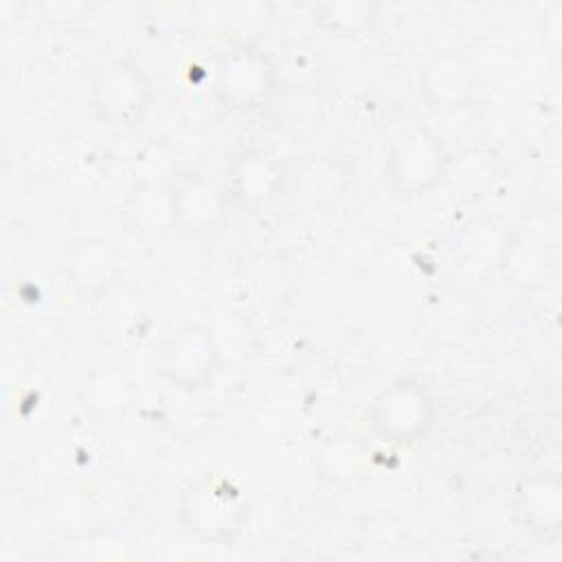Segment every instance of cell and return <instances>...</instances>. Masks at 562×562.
Here are the masks:
<instances>
[{"label":"cell","instance_id":"1","mask_svg":"<svg viewBox=\"0 0 562 562\" xmlns=\"http://www.w3.org/2000/svg\"><path fill=\"white\" fill-rule=\"evenodd\" d=\"M180 518L191 536L224 542L241 529L246 503L241 492L231 481L220 476H202L184 492Z\"/></svg>","mask_w":562,"mask_h":562},{"label":"cell","instance_id":"2","mask_svg":"<svg viewBox=\"0 0 562 562\" xmlns=\"http://www.w3.org/2000/svg\"><path fill=\"white\" fill-rule=\"evenodd\" d=\"M151 97L149 81L136 64L127 59L103 61L90 81V99L99 119L112 125H132L143 116Z\"/></svg>","mask_w":562,"mask_h":562},{"label":"cell","instance_id":"3","mask_svg":"<svg viewBox=\"0 0 562 562\" xmlns=\"http://www.w3.org/2000/svg\"><path fill=\"white\" fill-rule=\"evenodd\" d=\"M371 424L389 441L411 443L432 428L435 402L430 393L413 380L393 382L371 404Z\"/></svg>","mask_w":562,"mask_h":562},{"label":"cell","instance_id":"4","mask_svg":"<svg viewBox=\"0 0 562 562\" xmlns=\"http://www.w3.org/2000/svg\"><path fill=\"white\" fill-rule=\"evenodd\" d=\"M217 369V342L209 327L191 323L176 329L160 347L156 371L178 389H202Z\"/></svg>","mask_w":562,"mask_h":562},{"label":"cell","instance_id":"5","mask_svg":"<svg viewBox=\"0 0 562 562\" xmlns=\"http://www.w3.org/2000/svg\"><path fill=\"white\" fill-rule=\"evenodd\" d=\"M446 156L439 140L426 130H413L389 154V176L400 191L419 193L430 189L443 173Z\"/></svg>","mask_w":562,"mask_h":562},{"label":"cell","instance_id":"6","mask_svg":"<svg viewBox=\"0 0 562 562\" xmlns=\"http://www.w3.org/2000/svg\"><path fill=\"white\" fill-rule=\"evenodd\" d=\"M476 86V70L468 57L443 50L437 53L419 72V92L432 105L441 110L461 108L472 99Z\"/></svg>","mask_w":562,"mask_h":562},{"label":"cell","instance_id":"7","mask_svg":"<svg viewBox=\"0 0 562 562\" xmlns=\"http://www.w3.org/2000/svg\"><path fill=\"white\" fill-rule=\"evenodd\" d=\"M217 94L237 108H255L270 90V68L252 50H233L217 66Z\"/></svg>","mask_w":562,"mask_h":562},{"label":"cell","instance_id":"8","mask_svg":"<svg viewBox=\"0 0 562 562\" xmlns=\"http://www.w3.org/2000/svg\"><path fill=\"white\" fill-rule=\"evenodd\" d=\"M66 268L72 285L90 299L101 296L116 279V255L103 239H79L68 248Z\"/></svg>","mask_w":562,"mask_h":562},{"label":"cell","instance_id":"9","mask_svg":"<svg viewBox=\"0 0 562 562\" xmlns=\"http://www.w3.org/2000/svg\"><path fill=\"white\" fill-rule=\"evenodd\" d=\"M132 228L143 237H156L176 226L173 187L138 184L130 198Z\"/></svg>","mask_w":562,"mask_h":562},{"label":"cell","instance_id":"10","mask_svg":"<svg viewBox=\"0 0 562 562\" xmlns=\"http://www.w3.org/2000/svg\"><path fill=\"white\" fill-rule=\"evenodd\" d=\"M173 198L176 226H184L187 231H209L222 215L220 191L202 178L184 180L178 187H173Z\"/></svg>","mask_w":562,"mask_h":562},{"label":"cell","instance_id":"11","mask_svg":"<svg viewBox=\"0 0 562 562\" xmlns=\"http://www.w3.org/2000/svg\"><path fill=\"white\" fill-rule=\"evenodd\" d=\"M231 180L235 198H239L241 202H263L277 191L281 182V171L266 156H244L235 165Z\"/></svg>","mask_w":562,"mask_h":562},{"label":"cell","instance_id":"12","mask_svg":"<svg viewBox=\"0 0 562 562\" xmlns=\"http://www.w3.org/2000/svg\"><path fill=\"white\" fill-rule=\"evenodd\" d=\"M560 487L558 483H540L538 487L529 490V496L531 501L525 503V512L529 514V520L538 527L544 525L547 527H555L558 525V518H560Z\"/></svg>","mask_w":562,"mask_h":562}]
</instances>
